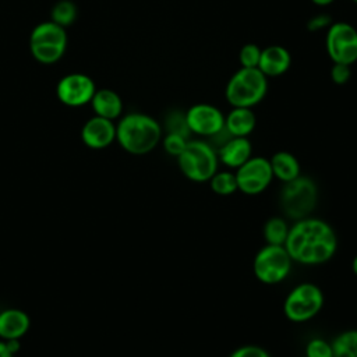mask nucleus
Listing matches in <instances>:
<instances>
[{
    "instance_id": "obj_1",
    "label": "nucleus",
    "mask_w": 357,
    "mask_h": 357,
    "mask_svg": "<svg viewBox=\"0 0 357 357\" xmlns=\"http://www.w3.org/2000/svg\"><path fill=\"white\" fill-rule=\"evenodd\" d=\"M284 248L297 264L322 265L336 254L337 236L324 219L307 216L289 227Z\"/></svg>"
},
{
    "instance_id": "obj_2",
    "label": "nucleus",
    "mask_w": 357,
    "mask_h": 357,
    "mask_svg": "<svg viewBox=\"0 0 357 357\" xmlns=\"http://www.w3.org/2000/svg\"><path fill=\"white\" fill-rule=\"evenodd\" d=\"M116 139L126 152L145 155L160 142L162 127L145 113H128L116 126Z\"/></svg>"
},
{
    "instance_id": "obj_3",
    "label": "nucleus",
    "mask_w": 357,
    "mask_h": 357,
    "mask_svg": "<svg viewBox=\"0 0 357 357\" xmlns=\"http://www.w3.org/2000/svg\"><path fill=\"white\" fill-rule=\"evenodd\" d=\"M268 92V77L258 68H240L230 78L225 89L226 100L231 107H250L258 105Z\"/></svg>"
},
{
    "instance_id": "obj_4",
    "label": "nucleus",
    "mask_w": 357,
    "mask_h": 357,
    "mask_svg": "<svg viewBox=\"0 0 357 357\" xmlns=\"http://www.w3.org/2000/svg\"><path fill=\"white\" fill-rule=\"evenodd\" d=\"M318 202V185L308 176H298L283 183L279 194V205L284 216L293 220L307 218L312 213Z\"/></svg>"
},
{
    "instance_id": "obj_5",
    "label": "nucleus",
    "mask_w": 357,
    "mask_h": 357,
    "mask_svg": "<svg viewBox=\"0 0 357 357\" xmlns=\"http://www.w3.org/2000/svg\"><path fill=\"white\" fill-rule=\"evenodd\" d=\"M181 173L191 181L205 183L218 172V152L206 141L188 139L184 151L177 156Z\"/></svg>"
},
{
    "instance_id": "obj_6",
    "label": "nucleus",
    "mask_w": 357,
    "mask_h": 357,
    "mask_svg": "<svg viewBox=\"0 0 357 357\" xmlns=\"http://www.w3.org/2000/svg\"><path fill=\"white\" fill-rule=\"evenodd\" d=\"M66 29L53 21L38 24L29 36V50L33 59L42 64L59 61L67 49Z\"/></svg>"
},
{
    "instance_id": "obj_7",
    "label": "nucleus",
    "mask_w": 357,
    "mask_h": 357,
    "mask_svg": "<svg viewBox=\"0 0 357 357\" xmlns=\"http://www.w3.org/2000/svg\"><path fill=\"white\" fill-rule=\"evenodd\" d=\"M322 307L324 293L318 284L311 282H303L293 287L283 301L284 317L294 324L312 319Z\"/></svg>"
},
{
    "instance_id": "obj_8",
    "label": "nucleus",
    "mask_w": 357,
    "mask_h": 357,
    "mask_svg": "<svg viewBox=\"0 0 357 357\" xmlns=\"http://www.w3.org/2000/svg\"><path fill=\"white\" fill-rule=\"evenodd\" d=\"M291 262L284 245L265 244L254 257L252 272L261 283L278 284L289 276Z\"/></svg>"
},
{
    "instance_id": "obj_9",
    "label": "nucleus",
    "mask_w": 357,
    "mask_h": 357,
    "mask_svg": "<svg viewBox=\"0 0 357 357\" xmlns=\"http://www.w3.org/2000/svg\"><path fill=\"white\" fill-rule=\"evenodd\" d=\"M325 46L333 63L351 66L357 61V29L347 22L331 24Z\"/></svg>"
},
{
    "instance_id": "obj_10",
    "label": "nucleus",
    "mask_w": 357,
    "mask_h": 357,
    "mask_svg": "<svg viewBox=\"0 0 357 357\" xmlns=\"http://www.w3.org/2000/svg\"><path fill=\"white\" fill-rule=\"evenodd\" d=\"M234 174L237 190L247 195H258L264 192L273 180L269 159L262 156H251L236 169Z\"/></svg>"
},
{
    "instance_id": "obj_11",
    "label": "nucleus",
    "mask_w": 357,
    "mask_h": 357,
    "mask_svg": "<svg viewBox=\"0 0 357 357\" xmlns=\"http://www.w3.org/2000/svg\"><path fill=\"white\" fill-rule=\"evenodd\" d=\"M187 126L191 134L199 137H215L225 128V116L213 105L195 103L185 112Z\"/></svg>"
},
{
    "instance_id": "obj_12",
    "label": "nucleus",
    "mask_w": 357,
    "mask_h": 357,
    "mask_svg": "<svg viewBox=\"0 0 357 357\" xmlns=\"http://www.w3.org/2000/svg\"><path fill=\"white\" fill-rule=\"evenodd\" d=\"M96 88L92 78L81 73L64 75L56 88L59 100L70 107H78L91 103Z\"/></svg>"
},
{
    "instance_id": "obj_13",
    "label": "nucleus",
    "mask_w": 357,
    "mask_h": 357,
    "mask_svg": "<svg viewBox=\"0 0 357 357\" xmlns=\"http://www.w3.org/2000/svg\"><path fill=\"white\" fill-rule=\"evenodd\" d=\"M81 138L86 146L92 149H103L116 139V126L113 120L93 116L84 124Z\"/></svg>"
},
{
    "instance_id": "obj_14",
    "label": "nucleus",
    "mask_w": 357,
    "mask_h": 357,
    "mask_svg": "<svg viewBox=\"0 0 357 357\" xmlns=\"http://www.w3.org/2000/svg\"><path fill=\"white\" fill-rule=\"evenodd\" d=\"M218 159L230 169L240 167L252 156V145L248 137H229L216 149Z\"/></svg>"
},
{
    "instance_id": "obj_15",
    "label": "nucleus",
    "mask_w": 357,
    "mask_h": 357,
    "mask_svg": "<svg viewBox=\"0 0 357 357\" xmlns=\"http://www.w3.org/2000/svg\"><path fill=\"white\" fill-rule=\"evenodd\" d=\"M291 64L289 50L280 45H271L261 50L258 70L265 77H279L284 74Z\"/></svg>"
},
{
    "instance_id": "obj_16",
    "label": "nucleus",
    "mask_w": 357,
    "mask_h": 357,
    "mask_svg": "<svg viewBox=\"0 0 357 357\" xmlns=\"http://www.w3.org/2000/svg\"><path fill=\"white\" fill-rule=\"evenodd\" d=\"M29 326L28 314L20 308H6L0 312V337L3 340L21 339Z\"/></svg>"
},
{
    "instance_id": "obj_17",
    "label": "nucleus",
    "mask_w": 357,
    "mask_h": 357,
    "mask_svg": "<svg viewBox=\"0 0 357 357\" xmlns=\"http://www.w3.org/2000/svg\"><path fill=\"white\" fill-rule=\"evenodd\" d=\"M257 124V117L250 107H233L225 116V130L231 137H248Z\"/></svg>"
},
{
    "instance_id": "obj_18",
    "label": "nucleus",
    "mask_w": 357,
    "mask_h": 357,
    "mask_svg": "<svg viewBox=\"0 0 357 357\" xmlns=\"http://www.w3.org/2000/svg\"><path fill=\"white\" fill-rule=\"evenodd\" d=\"M91 105L95 112V116L105 117L109 120L117 119L123 112V100L119 96V93L106 88L95 91Z\"/></svg>"
},
{
    "instance_id": "obj_19",
    "label": "nucleus",
    "mask_w": 357,
    "mask_h": 357,
    "mask_svg": "<svg viewBox=\"0 0 357 357\" xmlns=\"http://www.w3.org/2000/svg\"><path fill=\"white\" fill-rule=\"evenodd\" d=\"M269 163L273 177L280 180L282 183L291 181L300 176V162L293 153L287 151L275 152L269 159Z\"/></svg>"
},
{
    "instance_id": "obj_20",
    "label": "nucleus",
    "mask_w": 357,
    "mask_h": 357,
    "mask_svg": "<svg viewBox=\"0 0 357 357\" xmlns=\"http://www.w3.org/2000/svg\"><path fill=\"white\" fill-rule=\"evenodd\" d=\"M289 225L284 218L282 216H272L269 218L262 229V234L266 244L272 245H284L289 233Z\"/></svg>"
},
{
    "instance_id": "obj_21",
    "label": "nucleus",
    "mask_w": 357,
    "mask_h": 357,
    "mask_svg": "<svg viewBox=\"0 0 357 357\" xmlns=\"http://www.w3.org/2000/svg\"><path fill=\"white\" fill-rule=\"evenodd\" d=\"M331 344L333 357H357V329L339 333Z\"/></svg>"
},
{
    "instance_id": "obj_22",
    "label": "nucleus",
    "mask_w": 357,
    "mask_h": 357,
    "mask_svg": "<svg viewBox=\"0 0 357 357\" xmlns=\"http://www.w3.org/2000/svg\"><path fill=\"white\" fill-rule=\"evenodd\" d=\"M209 185L216 195H231L237 191L236 174L231 172H216L209 178Z\"/></svg>"
},
{
    "instance_id": "obj_23",
    "label": "nucleus",
    "mask_w": 357,
    "mask_h": 357,
    "mask_svg": "<svg viewBox=\"0 0 357 357\" xmlns=\"http://www.w3.org/2000/svg\"><path fill=\"white\" fill-rule=\"evenodd\" d=\"M77 18V7L70 0H60L52 8V21L66 28L71 25Z\"/></svg>"
},
{
    "instance_id": "obj_24",
    "label": "nucleus",
    "mask_w": 357,
    "mask_h": 357,
    "mask_svg": "<svg viewBox=\"0 0 357 357\" xmlns=\"http://www.w3.org/2000/svg\"><path fill=\"white\" fill-rule=\"evenodd\" d=\"M166 130L167 132H173V134H180L185 138H190V130L187 126V120H185V113L178 112V110H173L170 112V114L166 117Z\"/></svg>"
},
{
    "instance_id": "obj_25",
    "label": "nucleus",
    "mask_w": 357,
    "mask_h": 357,
    "mask_svg": "<svg viewBox=\"0 0 357 357\" xmlns=\"http://www.w3.org/2000/svg\"><path fill=\"white\" fill-rule=\"evenodd\" d=\"M261 47L255 43H247L240 49L238 61L243 68H258L259 57H261Z\"/></svg>"
},
{
    "instance_id": "obj_26",
    "label": "nucleus",
    "mask_w": 357,
    "mask_h": 357,
    "mask_svg": "<svg viewBox=\"0 0 357 357\" xmlns=\"http://www.w3.org/2000/svg\"><path fill=\"white\" fill-rule=\"evenodd\" d=\"M305 357H333L332 344L322 337H312L305 346Z\"/></svg>"
},
{
    "instance_id": "obj_27",
    "label": "nucleus",
    "mask_w": 357,
    "mask_h": 357,
    "mask_svg": "<svg viewBox=\"0 0 357 357\" xmlns=\"http://www.w3.org/2000/svg\"><path fill=\"white\" fill-rule=\"evenodd\" d=\"M163 148L166 151V153H169L170 156H174L177 158L185 148L187 142H188V138L180 135V134H173V132H167L163 139Z\"/></svg>"
},
{
    "instance_id": "obj_28",
    "label": "nucleus",
    "mask_w": 357,
    "mask_h": 357,
    "mask_svg": "<svg viewBox=\"0 0 357 357\" xmlns=\"http://www.w3.org/2000/svg\"><path fill=\"white\" fill-rule=\"evenodd\" d=\"M229 357H271V354L261 346L244 344L233 350Z\"/></svg>"
},
{
    "instance_id": "obj_29",
    "label": "nucleus",
    "mask_w": 357,
    "mask_h": 357,
    "mask_svg": "<svg viewBox=\"0 0 357 357\" xmlns=\"http://www.w3.org/2000/svg\"><path fill=\"white\" fill-rule=\"evenodd\" d=\"M351 66L347 64H342V63H333L332 68H331V78L335 84L337 85H343L346 84L350 77H351Z\"/></svg>"
},
{
    "instance_id": "obj_30",
    "label": "nucleus",
    "mask_w": 357,
    "mask_h": 357,
    "mask_svg": "<svg viewBox=\"0 0 357 357\" xmlns=\"http://www.w3.org/2000/svg\"><path fill=\"white\" fill-rule=\"evenodd\" d=\"M331 22V20L328 17H324V15H318V17H314L310 22H308V28L310 29H321L322 26H326L328 24Z\"/></svg>"
},
{
    "instance_id": "obj_31",
    "label": "nucleus",
    "mask_w": 357,
    "mask_h": 357,
    "mask_svg": "<svg viewBox=\"0 0 357 357\" xmlns=\"http://www.w3.org/2000/svg\"><path fill=\"white\" fill-rule=\"evenodd\" d=\"M0 357H14V354L7 349L3 340H0Z\"/></svg>"
},
{
    "instance_id": "obj_32",
    "label": "nucleus",
    "mask_w": 357,
    "mask_h": 357,
    "mask_svg": "<svg viewBox=\"0 0 357 357\" xmlns=\"http://www.w3.org/2000/svg\"><path fill=\"white\" fill-rule=\"evenodd\" d=\"M314 4H317V6H321V7H324V6H329L331 3H333L335 0H311Z\"/></svg>"
},
{
    "instance_id": "obj_33",
    "label": "nucleus",
    "mask_w": 357,
    "mask_h": 357,
    "mask_svg": "<svg viewBox=\"0 0 357 357\" xmlns=\"http://www.w3.org/2000/svg\"><path fill=\"white\" fill-rule=\"evenodd\" d=\"M351 271H353V273L357 276V255L353 258V261H351Z\"/></svg>"
},
{
    "instance_id": "obj_34",
    "label": "nucleus",
    "mask_w": 357,
    "mask_h": 357,
    "mask_svg": "<svg viewBox=\"0 0 357 357\" xmlns=\"http://www.w3.org/2000/svg\"><path fill=\"white\" fill-rule=\"evenodd\" d=\"M351 1H354V3H357V0H351Z\"/></svg>"
}]
</instances>
